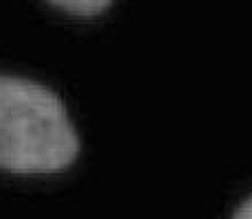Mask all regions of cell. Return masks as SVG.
<instances>
[{
	"instance_id": "obj_1",
	"label": "cell",
	"mask_w": 252,
	"mask_h": 219,
	"mask_svg": "<svg viewBox=\"0 0 252 219\" xmlns=\"http://www.w3.org/2000/svg\"><path fill=\"white\" fill-rule=\"evenodd\" d=\"M79 154V136L66 105L48 88L0 75V169L57 173Z\"/></svg>"
},
{
	"instance_id": "obj_2",
	"label": "cell",
	"mask_w": 252,
	"mask_h": 219,
	"mask_svg": "<svg viewBox=\"0 0 252 219\" xmlns=\"http://www.w3.org/2000/svg\"><path fill=\"white\" fill-rule=\"evenodd\" d=\"M57 9L77 18H94L112 4V0H48Z\"/></svg>"
},
{
	"instance_id": "obj_3",
	"label": "cell",
	"mask_w": 252,
	"mask_h": 219,
	"mask_svg": "<svg viewBox=\"0 0 252 219\" xmlns=\"http://www.w3.org/2000/svg\"><path fill=\"white\" fill-rule=\"evenodd\" d=\"M232 219H252V197L246 199V202L237 208L235 215H232Z\"/></svg>"
}]
</instances>
